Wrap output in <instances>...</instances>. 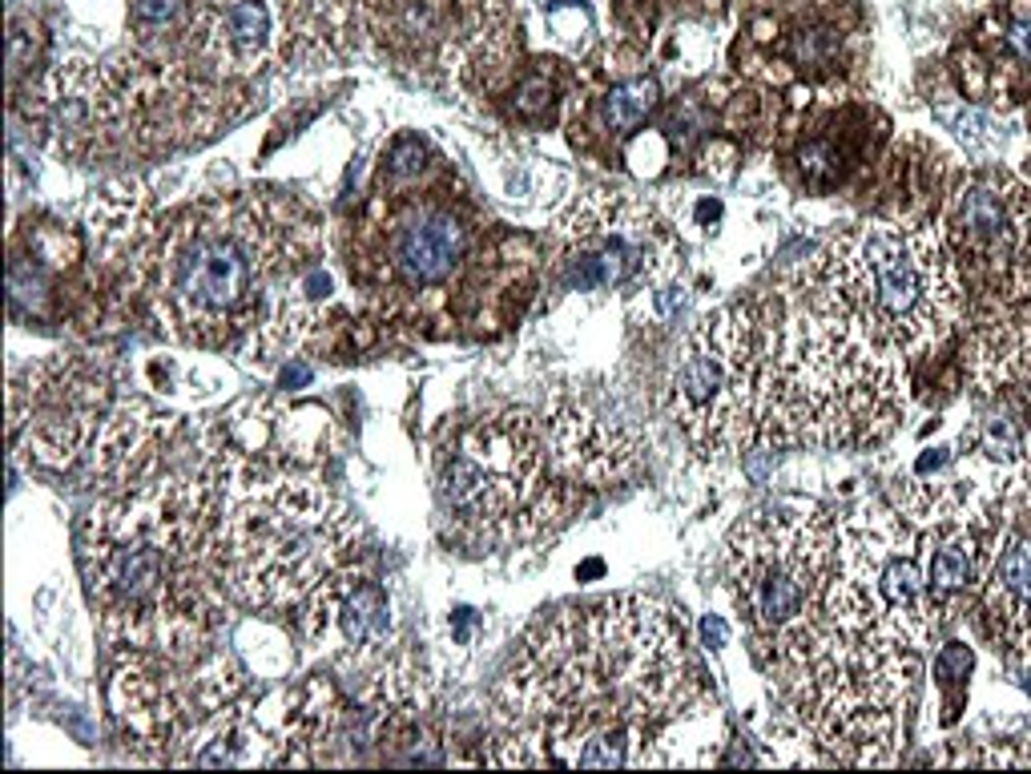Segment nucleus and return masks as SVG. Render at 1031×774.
I'll return each mask as SVG.
<instances>
[{
	"mask_svg": "<svg viewBox=\"0 0 1031 774\" xmlns=\"http://www.w3.org/2000/svg\"><path fill=\"white\" fill-rule=\"evenodd\" d=\"M701 686L674 609L625 594L524 629L495 686V766H689L677 726Z\"/></svg>",
	"mask_w": 1031,
	"mask_h": 774,
	"instance_id": "1",
	"label": "nucleus"
},
{
	"mask_svg": "<svg viewBox=\"0 0 1031 774\" xmlns=\"http://www.w3.org/2000/svg\"><path fill=\"white\" fill-rule=\"evenodd\" d=\"M323 223L283 190H238L181 210L149 251V315L166 340L271 360L315 323L331 275Z\"/></svg>",
	"mask_w": 1031,
	"mask_h": 774,
	"instance_id": "2",
	"label": "nucleus"
},
{
	"mask_svg": "<svg viewBox=\"0 0 1031 774\" xmlns=\"http://www.w3.org/2000/svg\"><path fill=\"white\" fill-rule=\"evenodd\" d=\"M222 492L210 472H166L97 500L81 529V574L101 637L198 662L226 601L218 545Z\"/></svg>",
	"mask_w": 1031,
	"mask_h": 774,
	"instance_id": "3",
	"label": "nucleus"
},
{
	"mask_svg": "<svg viewBox=\"0 0 1031 774\" xmlns=\"http://www.w3.org/2000/svg\"><path fill=\"white\" fill-rule=\"evenodd\" d=\"M222 492V577L238 605L295 621L306 646H326L338 609L363 577V525L311 468H210Z\"/></svg>",
	"mask_w": 1031,
	"mask_h": 774,
	"instance_id": "4",
	"label": "nucleus"
},
{
	"mask_svg": "<svg viewBox=\"0 0 1031 774\" xmlns=\"http://www.w3.org/2000/svg\"><path fill=\"white\" fill-rule=\"evenodd\" d=\"M814 307L895 355H923L955 335L968 287L939 226L874 218L822 246L789 278Z\"/></svg>",
	"mask_w": 1031,
	"mask_h": 774,
	"instance_id": "5",
	"label": "nucleus"
},
{
	"mask_svg": "<svg viewBox=\"0 0 1031 774\" xmlns=\"http://www.w3.org/2000/svg\"><path fill=\"white\" fill-rule=\"evenodd\" d=\"M778 295L774 331V448H871L906 412L903 355L878 347L794 283Z\"/></svg>",
	"mask_w": 1031,
	"mask_h": 774,
	"instance_id": "6",
	"label": "nucleus"
},
{
	"mask_svg": "<svg viewBox=\"0 0 1031 774\" xmlns=\"http://www.w3.org/2000/svg\"><path fill=\"white\" fill-rule=\"evenodd\" d=\"M915 649L842 634L831 617L786 662L769 669L786 711L826 763H895L903 711L919 682Z\"/></svg>",
	"mask_w": 1031,
	"mask_h": 774,
	"instance_id": "7",
	"label": "nucleus"
},
{
	"mask_svg": "<svg viewBox=\"0 0 1031 774\" xmlns=\"http://www.w3.org/2000/svg\"><path fill=\"white\" fill-rule=\"evenodd\" d=\"M778 295L742 298L697 319L669 368V415L706 464L769 452Z\"/></svg>",
	"mask_w": 1031,
	"mask_h": 774,
	"instance_id": "8",
	"label": "nucleus"
},
{
	"mask_svg": "<svg viewBox=\"0 0 1031 774\" xmlns=\"http://www.w3.org/2000/svg\"><path fill=\"white\" fill-rule=\"evenodd\" d=\"M557 468L548 460L544 415L495 403L463 415L435 448V492L455 529L480 545H528L560 520Z\"/></svg>",
	"mask_w": 1031,
	"mask_h": 774,
	"instance_id": "9",
	"label": "nucleus"
},
{
	"mask_svg": "<svg viewBox=\"0 0 1031 774\" xmlns=\"http://www.w3.org/2000/svg\"><path fill=\"white\" fill-rule=\"evenodd\" d=\"M838 517L818 500L762 504L726 541V581L762 666L774 669L826 621Z\"/></svg>",
	"mask_w": 1031,
	"mask_h": 774,
	"instance_id": "10",
	"label": "nucleus"
},
{
	"mask_svg": "<svg viewBox=\"0 0 1031 774\" xmlns=\"http://www.w3.org/2000/svg\"><path fill=\"white\" fill-rule=\"evenodd\" d=\"M826 617L842 634L915 654L951 629L926 581L919 529L891 500H858L838 517Z\"/></svg>",
	"mask_w": 1031,
	"mask_h": 774,
	"instance_id": "11",
	"label": "nucleus"
},
{
	"mask_svg": "<svg viewBox=\"0 0 1031 774\" xmlns=\"http://www.w3.org/2000/svg\"><path fill=\"white\" fill-rule=\"evenodd\" d=\"M109 375L85 355H45L9 380V435L17 457L61 472L94 452L109 420Z\"/></svg>",
	"mask_w": 1031,
	"mask_h": 774,
	"instance_id": "12",
	"label": "nucleus"
},
{
	"mask_svg": "<svg viewBox=\"0 0 1031 774\" xmlns=\"http://www.w3.org/2000/svg\"><path fill=\"white\" fill-rule=\"evenodd\" d=\"M939 234L963 287L1011 307L1031 295V190L1008 174L971 178L951 194Z\"/></svg>",
	"mask_w": 1031,
	"mask_h": 774,
	"instance_id": "13",
	"label": "nucleus"
},
{
	"mask_svg": "<svg viewBox=\"0 0 1031 774\" xmlns=\"http://www.w3.org/2000/svg\"><path fill=\"white\" fill-rule=\"evenodd\" d=\"M243 669L226 654L178 662L166 654L126 649L109 682V702L137 743L174 746L186 731L238 698Z\"/></svg>",
	"mask_w": 1031,
	"mask_h": 774,
	"instance_id": "14",
	"label": "nucleus"
},
{
	"mask_svg": "<svg viewBox=\"0 0 1031 774\" xmlns=\"http://www.w3.org/2000/svg\"><path fill=\"white\" fill-rule=\"evenodd\" d=\"M557 231L569 243L577 287H617L637 275H657L665 263L657 218L621 194L589 190L560 214Z\"/></svg>",
	"mask_w": 1031,
	"mask_h": 774,
	"instance_id": "15",
	"label": "nucleus"
},
{
	"mask_svg": "<svg viewBox=\"0 0 1031 774\" xmlns=\"http://www.w3.org/2000/svg\"><path fill=\"white\" fill-rule=\"evenodd\" d=\"M472 251V226L443 202H408L375 238V275L403 303L440 295Z\"/></svg>",
	"mask_w": 1031,
	"mask_h": 774,
	"instance_id": "16",
	"label": "nucleus"
},
{
	"mask_svg": "<svg viewBox=\"0 0 1031 774\" xmlns=\"http://www.w3.org/2000/svg\"><path fill=\"white\" fill-rule=\"evenodd\" d=\"M963 375L975 412L1008 420L1031 452V303H1011L1003 315L983 319L963 347Z\"/></svg>",
	"mask_w": 1031,
	"mask_h": 774,
	"instance_id": "17",
	"label": "nucleus"
},
{
	"mask_svg": "<svg viewBox=\"0 0 1031 774\" xmlns=\"http://www.w3.org/2000/svg\"><path fill=\"white\" fill-rule=\"evenodd\" d=\"M979 614L995 649L1031 669V477L1003 504L1000 545L979 594Z\"/></svg>",
	"mask_w": 1031,
	"mask_h": 774,
	"instance_id": "18",
	"label": "nucleus"
},
{
	"mask_svg": "<svg viewBox=\"0 0 1031 774\" xmlns=\"http://www.w3.org/2000/svg\"><path fill=\"white\" fill-rule=\"evenodd\" d=\"M540 415H544L548 460H552L560 480L605 488L621 484L637 472L641 452H637V440L621 424H612V420L569 400V395L548 400Z\"/></svg>",
	"mask_w": 1031,
	"mask_h": 774,
	"instance_id": "19",
	"label": "nucleus"
},
{
	"mask_svg": "<svg viewBox=\"0 0 1031 774\" xmlns=\"http://www.w3.org/2000/svg\"><path fill=\"white\" fill-rule=\"evenodd\" d=\"M363 702H367L371 738L383 746L387 763H448L435 731V689L423 678V669L411 662H383Z\"/></svg>",
	"mask_w": 1031,
	"mask_h": 774,
	"instance_id": "20",
	"label": "nucleus"
},
{
	"mask_svg": "<svg viewBox=\"0 0 1031 774\" xmlns=\"http://www.w3.org/2000/svg\"><path fill=\"white\" fill-rule=\"evenodd\" d=\"M178 420L158 412L154 403L126 395L114 403L106 428L94 444V477L109 488V492H126V488L141 484V480L158 477L161 472V448L174 440Z\"/></svg>",
	"mask_w": 1031,
	"mask_h": 774,
	"instance_id": "21",
	"label": "nucleus"
},
{
	"mask_svg": "<svg viewBox=\"0 0 1031 774\" xmlns=\"http://www.w3.org/2000/svg\"><path fill=\"white\" fill-rule=\"evenodd\" d=\"M174 746L178 751L166 754L169 766H283L278 743L266 731L258 706L238 698L186 731Z\"/></svg>",
	"mask_w": 1031,
	"mask_h": 774,
	"instance_id": "22",
	"label": "nucleus"
},
{
	"mask_svg": "<svg viewBox=\"0 0 1031 774\" xmlns=\"http://www.w3.org/2000/svg\"><path fill=\"white\" fill-rule=\"evenodd\" d=\"M274 41V12L266 0H230L222 4L210 29V53L230 69H251Z\"/></svg>",
	"mask_w": 1031,
	"mask_h": 774,
	"instance_id": "23",
	"label": "nucleus"
},
{
	"mask_svg": "<svg viewBox=\"0 0 1031 774\" xmlns=\"http://www.w3.org/2000/svg\"><path fill=\"white\" fill-rule=\"evenodd\" d=\"M652 106H657V81L652 77H637V81H625V86L605 94L600 117H605L609 134H632L652 114Z\"/></svg>",
	"mask_w": 1031,
	"mask_h": 774,
	"instance_id": "24",
	"label": "nucleus"
},
{
	"mask_svg": "<svg viewBox=\"0 0 1031 774\" xmlns=\"http://www.w3.org/2000/svg\"><path fill=\"white\" fill-rule=\"evenodd\" d=\"M181 17V0H134L129 21L141 37H158V32L174 29Z\"/></svg>",
	"mask_w": 1031,
	"mask_h": 774,
	"instance_id": "25",
	"label": "nucleus"
},
{
	"mask_svg": "<svg viewBox=\"0 0 1031 774\" xmlns=\"http://www.w3.org/2000/svg\"><path fill=\"white\" fill-rule=\"evenodd\" d=\"M420 170H423V146H420V141H411V138L395 141V149H391V161H387L391 178L400 182V178H411V174H420Z\"/></svg>",
	"mask_w": 1031,
	"mask_h": 774,
	"instance_id": "26",
	"label": "nucleus"
},
{
	"mask_svg": "<svg viewBox=\"0 0 1031 774\" xmlns=\"http://www.w3.org/2000/svg\"><path fill=\"white\" fill-rule=\"evenodd\" d=\"M548 97H552V86H548L544 77H528L524 86L516 89V109L520 114H540L548 106Z\"/></svg>",
	"mask_w": 1031,
	"mask_h": 774,
	"instance_id": "27",
	"label": "nucleus"
},
{
	"mask_svg": "<svg viewBox=\"0 0 1031 774\" xmlns=\"http://www.w3.org/2000/svg\"><path fill=\"white\" fill-rule=\"evenodd\" d=\"M1008 45L1023 57V61H1031V21L1015 25V29L1008 32Z\"/></svg>",
	"mask_w": 1031,
	"mask_h": 774,
	"instance_id": "28",
	"label": "nucleus"
}]
</instances>
